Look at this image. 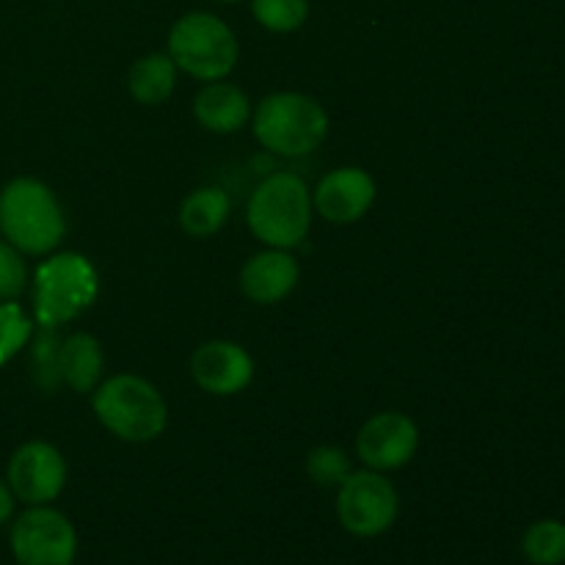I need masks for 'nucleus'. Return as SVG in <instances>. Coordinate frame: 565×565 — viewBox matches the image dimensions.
Masks as SVG:
<instances>
[{
    "mask_svg": "<svg viewBox=\"0 0 565 565\" xmlns=\"http://www.w3.org/2000/svg\"><path fill=\"white\" fill-rule=\"evenodd\" d=\"M259 147L281 158H307L329 136V114L315 97L301 92L268 94L252 114Z\"/></svg>",
    "mask_w": 565,
    "mask_h": 565,
    "instance_id": "39448f33",
    "label": "nucleus"
},
{
    "mask_svg": "<svg viewBox=\"0 0 565 565\" xmlns=\"http://www.w3.org/2000/svg\"><path fill=\"white\" fill-rule=\"evenodd\" d=\"M419 447V428L412 417L401 412H381L362 425L356 436L359 461L375 472L403 469Z\"/></svg>",
    "mask_w": 565,
    "mask_h": 565,
    "instance_id": "9d476101",
    "label": "nucleus"
},
{
    "mask_svg": "<svg viewBox=\"0 0 565 565\" xmlns=\"http://www.w3.org/2000/svg\"><path fill=\"white\" fill-rule=\"evenodd\" d=\"M66 235L53 188L36 177H14L0 188V237L28 257H47Z\"/></svg>",
    "mask_w": 565,
    "mask_h": 565,
    "instance_id": "f257e3e1",
    "label": "nucleus"
},
{
    "mask_svg": "<svg viewBox=\"0 0 565 565\" xmlns=\"http://www.w3.org/2000/svg\"><path fill=\"white\" fill-rule=\"evenodd\" d=\"M191 379L207 395L230 397L246 390L254 379V359L243 345L230 340H210L191 356Z\"/></svg>",
    "mask_w": 565,
    "mask_h": 565,
    "instance_id": "9b49d317",
    "label": "nucleus"
},
{
    "mask_svg": "<svg viewBox=\"0 0 565 565\" xmlns=\"http://www.w3.org/2000/svg\"><path fill=\"white\" fill-rule=\"evenodd\" d=\"M252 99L237 83L210 81L193 97V116L215 136H232L252 121Z\"/></svg>",
    "mask_w": 565,
    "mask_h": 565,
    "instance_id": "4468645a",
    "label": "nucleus"
},
{
    "mask_svg": "<svg viewBox=\"0 0 565 565\" xmlns=\"http://www.w3.org/2000/svg\"><path fill=\"white\" fill-rule=\"evenodd\" d=\"M351 472L353 469L351 461H348V452L334 445H320L307 456V475L320 489H340V483Z\"/></svg>",
    "mask_w": 565,
    "mask_h": 565,
    "instance_id": "412c9836",
    "label": "nucleus"
},
{
    "mask_svg": "<svg viewBox=\"0 0 565 565\" xmlns=\"http://www.w3.org/2000/svg\"><path fill=\"white\" fill-rule=\"evenodd\" d=\"M401 513V497L392 480L375 469L351 472L337 489V519L356 539H379Z\"/></svg>",
    "mask_w": 565,
    "mask_h": 565,
    "instance_id": "0eeeda50",
    "label": "nucleus"
},
{
    "mask_svg": "<svg viewBox=\"0 0 565 565\" xmlns=\"http://www.w3.org/2000/svg\"><path fill=\"white\" fill-rule=\"evenodd\" d=\"M375 202V180L359 166H340L329 171L312 191L315 213L329 224H356Z\"/></svg>",
    "mask_w": 565,
    "mask_h": 565,
    "instance_id": "f8f14e48",
    "label": "nucleus"
},
{
    "mask_svg": "<svg viewBox=\"0 0 565 565\" xmlns=\"http://www.w3.org/2000/svg\"><path fill=\"white\" fill-rule=\"evenodd\" d=\"M6 483L14 491L17 502L25 505H50L66 486V461L58 447L50 441H25L17 447L6 467Z\"/></svg>",
    "mask_w": 565,
    "mask_h": 565,
    "instance_id": "1a4fd4ad",
    "label": "nucleus"
},
{
    "mask_svg": "<svg viewBox=\"0 0 565 565\" xmlns=\"http://www.w3.org/2000/svg\"><path fill=\"white\" fill-rule=\"evenodd\" d=\"M230 213L232 199L226 196V191H221L215 185H204L182 199L180 226L185 235L204 241V237H213L215 232L224 230V224L230 221Z\"/></svg>",
    "mask_w": 565,
    "mask_h": 565,
    "instance_id": "dca6fc26",
    "label": "nucleus"
},
{
    "mask_svg": "<svg viewBox=\"0 0 565 565\" xmlns=\"http://www.w3.org/2000/svg\"><path fill=\"white\" fill-rule=\"evenodd\" d=\"M33 329L36 323L20 303L0 301V367L9 364L31 342Z\"/></svg>",
    "mask_w": 565,
    "mask_h": 565,
    "instance_id": "6ab92c4d",
    "label": "nucleus"
},
{
    "mask_svg": "<svg viewBox=\"0 0 565 565\" xmlns=\"http://www.w3.org/2000/svg\"><path fill=\"white\" fill-rule=\"evenodd\" d=\"M522 555L530 565H563L565 563V522L561 519H539L522 535Z\"/></svg>",
    "mask_w": 565,
    "mask_h": 565,
    "instance_id": "a211bd4d",
    "label": "nucleus"
},
{
    "mask_svg": "<svg viewBox=\"0 0 565 565\" xmlns=\"http://www.w3.org/2000/svg\"><path fill=\"white\" fill-rule=\"evenodd\" d=\"M312 191L292 171H276L254 188L246 207L252 235L268 248H296L312 226Z\"/></svg>",
    "mask_w": 565,
    "mask_h": 565,
    "instance_id": "20e7f679",
    "label": "nucleus"
},
{
    "mask_svg": "<svg viewBox=\"0 0 565 565\" xmlns=\"http://www.w3.org/2000/svg\"><path fill=\"white\" fill-rule=\"evenodd\" d=\"M14 511H17L14 491L9 489V483H6V480H0V527L14 519Z\"/></svg>",
    "mask_w": 565,
    "mask_h": 565,
    "instance_id": "5701e85b",
    "label": "nucleus"
},
{
    "mask_svg": "<svg viewBox=\"0 0 565 565\" xmlns=\"http://www.w3.org/2000/svg\"><path fill=\"white\" fill-rule=\"evenodd\" d=\"M252 14L265 31L292 33L307 22L309 0H252Z\"/></svg>",
    "mask_w": 565,
    "mask_h": 565,
    "instance_id": "aec40b11",
    "label": "nucleus"
},
{
    "mask_svg": "<svg viewBox=\"0 0 565 565\" xmlns=\"http://www.w3.org/2000/svg\"><path fill=\"white\" fill-rule=\"evenodd\" d=\"M218 3H241V0H218Z\"/></svg>",
    "mask_w": 565,
    "mask_h": 565,
    "instance_id": "b1692460",
    "label": "nucleus"
},
{
    "mask_svg": "<svg viewBox=\"0 0 565 565\" xmlns=\"http://www.w3.org/2000/svg\"><path fill=\"white\" fill-rule=\"evenodd\" d=\"M169 55L177 70L193 81H224L241 58V42L221 17L210 11H188L171 25Z\"/></svg>",
    "mask_w": 565,
    "mask_h": 565,
    "instance_id": "423d86ee",
    "label": "nucleus"
},
{
    "mask_svg": "<svg viewBox=\"0 0 565 565\" xmlns=\"http://www.w3.org/2000/svg\"><path fill=\"white\" fill-rule=\"evenodd\" d=\"M9 546L17 565H75L77 530L53 505H28L11 522Z\"/></svg>",
    "mask_w": 565,
    "mask_h": 565,
    "instance_id": "6e6552de",
    "label": "nucleus"
},
{
    "mask_svg": "<svg viewBox=\"0 0 565 565\" xmlns=\"http://www.w3.org/2000/svg\"><path fill=\"white\" fill-rule=\"evenodd\" d=\"M298 279H301V265L287 248H265L248 257L241 268L243 296L263 307L285 301L296 290Z\"/></svg>",
    "mask_w": 565,
    "mask_h": 565,
    "instance_id": "ddd939ff",
    "label": "nucleus"
},
{
    "mask_svg": "<svg viewBox=\"0 0 565 565\" xmlns=\"http://www.w3.org/2000/svg\"><path fill=\"white\" fill-rule=\"evenodd\" d=\"M99 296V274L77 252H53L33 270V323L44 331L81 318Z\"/></svg>",
    "mask_w": 565,
    "mask_h": 565,
    "instance_id": "7ed1b4c3",
    "label": "nucleus"
},
{
    "mask_svg": "<svg viewBox=\"0 0 565 565\" xmlns=\"http://www.w3.org/2000/svg\"><path fill=\"white\" fill-rule=\"evenodd\" d=\"M177 64L169 53L141 55L127 72V88L141 105H163L177 88Z\"/></svg>",
    "mask_w": 565,
    "mask_h": 565,
    "instance_id": "f3484780",
    "label": "nucleus"
},
{
    "mask_svg": "<svg viewBox=\"0 0 565 565\" xmlns=\"http://www.w3.org/2000/svg\"><path fill=\"white\" fill-rule=\"evenodd\" d=\"M92 408L105 430L130 445L154 441L169 425V403L158 386L132 373L99 381L92 392Z\"/></svg>",
    "mask_w": 565,
    "mask_h": 565,
    "instance_id": "f03ea898",
    "label": "nucleus"
},
{
    "mask_svg": "<svg viewBox=\"0 0 565 565\" xmlns=\"http://www.w3.org/2000/svg\"><path fill=\"white\" fill-rule=\"evenodd\" d=\"M105 353L94 334L75 331L58 345V379L77 395H92L103 381Z\"/></svg>",
    "mask_w": 565,
    "mask_h": 565,
    "instance_id": "2eb2a0df",
    "label": "nucleus"
},
{
    "mask_svg": "<svg viewBox=\"0 0 565 565\" xmlns=\"http://www.w3.org/2000/svg\"><path fill=\"white\" fill-rule=\"evenodd\" d=\"M25 254L17 252L9 241L0 237V301H14L28 287Z\"/></svg>",
    "mask_w": 565,
    "mask_h": 565,
    "instance_id": "4be33fe9",
    "label": "nucleus"
}]
</instances>
